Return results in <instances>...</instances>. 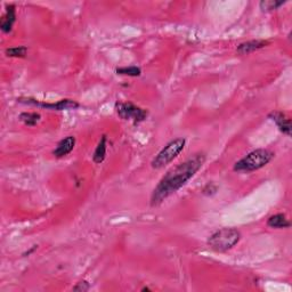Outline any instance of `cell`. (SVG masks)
<instances>
[{"mask_svg":"<svg viewBox=\"0 0 292 292\" xmlns=\"http://www.w3.org/2000/svg\"><path fill=\"white\" fill-rule=\"evenodd\" d=\"M205 162L204 153H195L183 164L174 167L162 177L156 188L153 190L151 195V205L157 207L170 195L176 193L179 189L193 178L194 175L202 168Z\"/></svg>","mask_w":292,"mask_h":292,"instance_id":"6da1fadb","label":"cell"},{"mask_svg":"<svg viewBox=\"0 0 292 292\" xmlns=\"http://www.w3.org/2000/svg\"><path fill=\"white\" fill-rule=\"evenodd\" d=\"M273 157H274V153L266 148H258L249 153L241 160H238L235 165H234V171H243V172H251L256 171L258 169L262 168L266 165L270 164Z\"/></svg>","mask_w":292,"mask_h":292,"instance_id":"7a4b0ae2","label":"cell"},{"mask_svg":"<svg viewBox=\"0 0 292 292\" xmlns=\"http://www.w3.org/2000/svg\"><path fill=\"white\" fill-rule=\"evenodd\" d=\"M241 238V233L236 228H222L215 232L208 240V246L217 252L231 250Z\"/></svg>","mask_w":292,"mask_h":292,"instance_id":"3957f363","label":"cell"},{"mask_svg":"<svg viewBox=\"0 0 292 292\" xmlns=\"http://www.w3.org/2000/svg\"><path fill=\"white\" fill-rule=\"evenodd\" d=\"M186 144L185 138H175L170 141L162 150L157 153L152 160L151 166L153 169H161L174 161L179 153L184 150Z\"/></svg>","mask_w":292,"mask_h":292,"instance_id":"277c9868","label":"cell"},{"mask_svg":"<svg viewBox=\"0 0 292 292\" xmlns=\"http://www.w3.org/2000/svg\"><path fill=\"white\" fill-rule=\"evenodd\" d=\"M116 111L118 113V116L120 117L122 120L132 121L135 124L145 121L148 116V112L146 110L137 107V105L130 102L116 103Z\"/></svg>","mask_w":292,"mask_h":292,"instance_id":"5b68a950","label":"cell"},{"mask_svg":"<svg viewBox=\"0 0 292 292\" xmlns=\"http://www.w3.org/2000/svg\"><path fill=\"white\" fill-rule=\"evenodd\" d=\"M17 102L25 105H33V107L42 108L46 110H52V111H68V110H75L80 107L79 103H76L75 100L69 98L61 99L56 103H45V102H39V100L31 97H20L17 98Z\"/></svg>","mask_w":292,"mask_h":292,"instance_id":"8992f818","label":"cell"},{"mask_svg":"<svg viewBox=\"0 0 292 292\" xmlns=\"http://www.w3.org/2000/svg\"><path fill=\"white\" fill-rule=\"evenodd\" d=\"M270 44H271L270 41L264 40V39H256V40L246 41V42H242V44L237 46L236 52L238 55H249L253 51H257L261 48H265V47Z\"/></svg>","mask_w":292,"mask_h":292,"instance_id":"52a82bcc","label":"cell"},{"mask_svg":"<svg viewBox=\"0 0 292 292\" xmlns=\"http://www.w3.org/2000/svg\"><path fill=\"white\" fill-rule=\"evenodd\" d=\"M268 118H270L272 121L275 122L277 128L280 129V131L285 134V135L291 136V120L284 113L275 111L268 114Z\"/></svg>","mask_w":292,"mask_h":292,"instance_id":"ba28073f","label":"cell"},{"mask_svg":"<svg viewBox=\"0 0 292 292\" xmlns=\"http://www.w3.org/2000/svg\"><path fill=\"white\" fill-rule=\"evenodd\" d=\"M16 21V11L14 5H7L6 13L0 21V29L4 33H9L12 31L14 23Z\"/></svg>","mask_w":292,"mask_h":292,"instance_id":"9c48e42d","label":"cell"},{"mask_svg":"<svg viewBox=\"0 0 292 292\" xmlns=\"http://www.w3.org/2000/svg\"><path fill=\"white\" fill-rule=\"evenodd\" d=\"M75 145V137L74 136H68L64 140L59 142V144L55 147V150L52 151V154L55 157H64L68 155L69 153L72 152Z\"/></svg>","mask_w":292,"mask_h":292,"instance_id":"30bf717a","label":"cell"},{"mask_svg":"<svg viewBox=\"0 0 292 292\" xmlns=\"http://www.w3.org/2000/svg\"><path fill=\"white\" fill-rule=\"evenodd\" d=\"M267 225L272 228H289L291 226V224L289 222V219L285 217V215L283 214H277L268 218Z\"/></svg>","mask_w":292,"mask_h":292,"instance_id":"8fae6325","label":"cell"},{"mask_svg":"<svg viewBox=\"0 0 292 292\" xmlns=\"http://www.w3.org/2000/svg\"><path fill=\"white\" fill-rule=\"evenodd\" d=\"M107 142H108L107 136L103 135L102 138H100L96 150L94 152L93 160L95 164H102L105 159V156H107Z\"/></svg>","mask_w":292,"mask_h":292,"instance_id":"7c38bea8","label":"cell"},{"mask_svg":"<svg viewBox=\"0 0 292 292\" xmlns=\"http://www.w3.org/2000/svg\"><path fill=\"white\" fill-rule=\"evenodd\" d=\"M20 120L28 127H33L40 121L41 116L37 112H24L20 114Z\"/></svg>","mask_w":292,"mask_h":292,"instance_id":"4fadbf2b","label":"cell"},{"mask_svg":"<svg viewBox=\"0 0 292 292\" xmlns=\"http://www.w3.org/2000/svg\"><path fill=\"white\" fill-rule=\"evenodd\" d=\"M286 2H276V0H262L259 3V7L262 12H273L283 6Z\"/></svg>","mask_w":292,"mask_h":292,"instance_id":"5bb4252c","label":"cell"},{"mask_svg":"<svg viewBox=\"0 0 292 292\" xmlns=\"http://www.w3.org/2000/svg\"><path fill=\"white\" fill-rule=\"evenodd\" d=\"M6 55L8 57H16V59H23L28 54V48L25 46H18V47H12V48L6 49Z\"/></svg>","mask_w":292,"mask_h":292,"instance_id":"9a60e30c","label":"cell"},{"mask_svg":"<svg viewBox=\"0 0 292 292\" xmlns=\"http://www.w3.org/2000/svg\"><path fill=\"white\" fill-rule=\"evenodd\" d=\"M117 73L121 75H128V76H140L142 73V70L137 66H126V68H119L117 69Z\"/></svg>","mask_w":292,"mask_h":292,"instance_id":"2e32d148","label":"cell"},{"mask_svg":"<svg viewBox=\"0 0 292 292\" xmlns=\"http://www.w3.org/2000/svg\"><path fill=\"white\" fill-rule=\"evenodd\" d=\"M90 289V284L87 281H80L76 283V285L73 288V291H79V292H86Z\"/></svg>","mask_w":292,"mask_h":292,"instance_id":"e0dca14e","label":"cell"},{"mask_svg":"<svg viewBox=\"0 0 292 292\" xmlns=\"http://www.w3.org/2000/svg\"><path fill=\"white\" fill-rule=\"evenodd\" d=\"M216 192H217V186H215L214 184H207L202 190V194L207 196L216 194Z\"/></svg>","mask_w":292,"mask_h":292,"instance_id":"ac0fdd59","label":"cell"},{"mask_svg":"<svg viewBox=\"0 0 292 292\" xmlns=\"http://www.w3.org/2000/svg\"><path fill=\"white\" fill-rule=\"evenodd\" d=\"M142 291H150V289H148V288H143Z\"/></svg>","mask_w":292,"mask_h":292,"instance_id":"d6986e66","label":"cell"}]
</instances>
